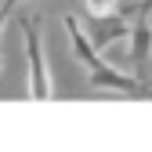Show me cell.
I'll use <instances>...</instances> for the list:
<instances>
[{"label": "cell", "instance_id": "cell-1", "mask_svg": "<svg viewBox=\"0 0 152 152\" xmlns=\"http://www.w3.org/2000/svg\"><path fill=\"white\" fill-rule=\"evenodd\" d=\"M22 36H26V54H29V94L44 102L54 94V83H51L47 54H44V40H40V22L22 18Z\"/></svg>", "mask_w": 152, "mask_h": 152}, {"label": "cell", "instance_id": "cell-2", "mask_svg": "<svg viewBox=\"0 0 152 152\" xmlns=\"http://www.w3.org/2000/svg\"><path fill=\"white\" fill-rule=\"evenodd\" d=\"M83 65L91 69V87H94V91H120V94H127V98H152L148 80L120 72L116 65L102 62V54H94V58H91V62H83Z\"/></svg>", "mask_w": 152, "mask_h": 152}, {"label": "cell", "instance_id": "cell-3", "mask_svg": "<svg viewBox=\"0 0 152 152\" xmlns=\"http://www.w3.org/2000/svg\"><path fill=\"white\" fill-rule=\"evenodd\" d=\"M83 33L91 36V47L94 51H109L116 40H127V33H130V26H127V15L116 7L112 15H83Z\"/></svg>", "mask_w": 152, "mask_h": 152}, {"label": "cell", "instance_id": "cell-4", "mask_svg": "<svg viewBox=\"0 0 152 152\" xmlns=\"http://www.w3.org/2000/svg\"><path fill=\"white\" fill-rule=\"evenodd\" d=\"M130 62H134V76H141L145 80V69L152 62V22L148 15H134V22H130Z\"/></svg>", "mask_w": 152, "mask_h": 152}, {"label": "cell", "instance_id": "cell-5", "mask_svg": "<svg viewBox=\"0 0 152 152\" xmlns=\"http://www.w3.org/2000/svg\"><path fill=\"white\" fill-rule=\"evenodd\" d=\"M62 26H65L69 40H72V54H76L80 62H91V58H94L98 51L91 47V36L83 33V26H80V22H76V15H65V18H62Z\"/></svg>", "mask_w": 152, "mask_h": 152}, {"label": "cell", "instance_id": "cell-6", "mask_svg": "<svg viewBox=\"0 0 152 152\" xmlns=\"http://www.w3.org/2000/svg\"><path fill=\"white\" fill-rule=\"evenodd\" d=\"M116 7H120V0H87L83 15H112Z\"/></svg>", "mask_w": 152, "mask_h": 152}, {"label": "cell", "instance_id": "cell-7", "mask_svg": "<svg viewBox=\"0 0 152 152\" xmlns=\"http://www.w3.org/2000/svg\"><path fill=\"white\" fill-rule=\"evenodd\" d=\"M123 15H152V0H138V4L123 7Z\"/></svg>", "mask_w": 152, "mask_h": 152}, {"label": "cell", "instance_id": "cell-8", "mask_svg": "<svg viewBox=\"0 0 152 152\" xmlns=\"http://www.w3.org/2000/svg\"><path fill=\"white\" fill-rule=\"evenodd\" d=\"M4 18H7V15H4V11H0V33H4Z\"/></svg>", "mask_w": 152, "mask_h": 152}, {"label": "cell", "instance_id": "cell-9", "mask_svg": "<svg viewBox=\"0 0 152 152\" xmlns=\"http://www.w3.org/2000/svg\"><path fill=\"white\" fill-rule=\"evenodd\" d=\"M0 65H4V62H0Z\"/></svg>", "mask_w": 152, "mask_h": 152}]
</instances>
